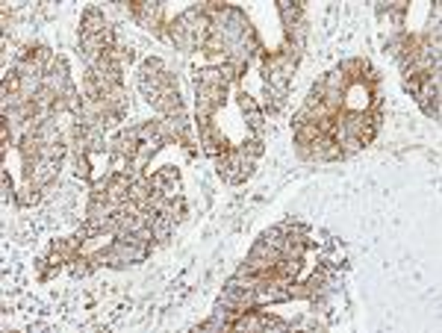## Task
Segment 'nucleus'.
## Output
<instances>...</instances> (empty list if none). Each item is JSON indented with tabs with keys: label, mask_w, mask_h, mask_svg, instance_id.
<instances>
[{
	"label": "nucleus",
	"mask_w": 442,
	"mask_h": 333,
	"mask_svg": "<svg viewBox=\"0 0 442 333\" xmlns=\"http://www.w3.org/2000/svg\"><path fill=\"white\" fill-rule=\"evenodd\" d=\"M74 174L86 183H92V165H88V153H74Z\"/></svg>",
	"instance_id": "5701e85b"
},
{
	"label": "nucleus",
	"mask_w": 442,
	"mask_h": 333,
	"mask_svg": "<svg viewBox=\"0 0 442 333\" xmlns=\"http://www.w3.org/2000/svg\"><path fill=\"white\" fill-rule=\"evenodd\" d=\"M0 180H3V201H18V192H15V186H12V180H9L6 171L0 174Z\"/></svg>",
	"instance_id": "a878e982"
},
{
	"label": "nucleus",
	"mask_w": 442,
	"mask_h": 333,
	"mask_svg": "<svg viewBox=\"0 0 442 333\" xmlns=\"http://www.w3.org/2000/svg\"><path fill=\"white\" fill-rule=\"evenodd\" d=\"M59 165L62 162H53V160H42L38 162V169L33 171V177H29L27 183H36V186H42V189H47L53 180H56V174H59Z\"/></svg>",
	"instance_id": "ddd939ff"
},
{
	"label": "nucleus",
	"mask_w": 442,
	"mask_h": 333,
	"mask_svg": "<svg viewBox=\"0 0 442 333\" xmlns=\"http://www.w3.org/2000/svg\"><path fill=\"white\" fill-rule=\"evenodd\" d=\"M45 86L51 89L53 95H62L65 89H71L74 80H71V74H68V62L62 60V56H56V60L47 65V71H45Z\"/></svg>",
	"instance_id": "423d86ee"
},
{
	"label": "nucleus",
	"mask_w": 442,
	"mask_h": 333,
	"mask_svg": "<svg viewBox=\"0 0 442 333\" xmlns=\"http://www.w3.org/2000/svg\"><path fill=\"white\" fill-rule=\"evenodd\" d=\"M147 180H151V189H156V192L180 195V171H177L174 165H162L160 171L147 174Z\"/></svg>",
	"instance_id": "6e6552de"
},
{
	"label": "nucleus",
	"mask_w": 442,
	"mask_h": 333,
	"mask_svg": "<svg viewBox=\"0 0 442 333\" xmlns=\"http://www.w3.org/2000/svg\"><path fill=\"white\" fill-rule=\"evenodd\" d=\"M42 201V186H36V183H27L21 192H18V201L15 204H21V207H36V204Z\"/></svg>",
	"instance_id": "6ab92c4d"
},
{
	"label": "nucleus",
	"mask_w": 442,
	"mask_h": 333,
	"mask_svg": "<svg viewBox=\"0 0 442 333\" xmlns=\"http://www.w3.org/2000/svg\"><path fill=\"white\" fill-rule=\"evenodd\" d=\"M215 171L221 174V180L224 183H233V186H239L245 183L254 174V162L257 160H248V156H242L236 148H230L228 153H221V156H215Z\"/></svg>",
	"instance_id": "f257e3e1"
},
{
	"label": "nucleus",
	"mask_w": 442,
	"mask_h": 333,
	"mask_svg": "<svg viewBox=\"0 0 442 333\" xmlns=\"http://www.w3.org/2000/svg\"><path fill=\"white\" fill-rule=\"evenodd\" d=\"M239 110H242L245 121H248V127H251L254 139H262V133H265V112L260 110V103L254 101L248 92H242L239 95Z\"/></svg>",
	"instance_id": "0eeeda50"
},
{
	"label": "nucleus",
	"mask_w": 442,
	"mask_h": 333,
	"mask_svg": "<svg viewBox=\"0 0 442 333\" xmlns=\"http://www.w3.org/2000/svg\"><path fill=\"white\" fill-rule=\"evenodd\" d=\"M106 30H110V24H106L103 12L97 6H88L80 21V36H103Z\"/></svg>",
	"instance_id": "1a4fd4ad"
},
{
	"label": "nucleus",
	"mask_w": 442,
	"mask_h": 333,
	"mask_svg": "<svg viewBox=\"0 0 442 333\" xmlns=\"http://www.w3.org/2000/svg\"><path fill=\"white\" fill-rule=\"evenodd\" d=\"M289 328H292L289 321H283V319H278V316H271V312L262 310V330H289Z\"/></svg>",
	"instance_id": "393cba45"
},
{
	"label": "nucleus",
	"mask_w": 442,
	"mask_h": 333,
	"mask_svg": "<svg viewBox=\"0 0 442 333\" xmlns=\"http://www.w3.org/2000/svg\"><path fill=\"white\" fill-rule=\"evenodd\" d=\"M416 101H419L421 112H425L428 119H434V121L439 119V68L425 77V83H421Z\"/></svg>",
	"instance_id": "7ed1b4c3"
},
{
	"label": "nucleus",
	"mask_w": 442,
	"mask_h": 333,
	"mask_svg": "<svg viewBox=\"0 0 442 333\" xmlns=\"http://www.w3.org/2000/svg\"><path fill=\"white\" fill-rule=\"evenodd\" d=\"M228 101V86L221 89H195V103H198V121H212L219 106Z\"/></svg>",
	"instance_id": "39448f33"
},
{
	"label": "nucleus",
	"mask_w": 442,
	"mask_h": 333,
	"mask_svg": "<svg viewBox=\"0 0 442 333\" xmlns=\"http://www.w3.org/2000/svg\"><path fill=\"white\" fill-rule=\"evenodd\" d=\"M201 51L210 56V60H221L224 62V56H228V42H224L219 33H206L204 42H201Z\"/></svg>",
	"instance_id": "2eb2a0df"
},
{
	"label": "nucleus",
	"mask_w": 442,
	"mask_h": 333,
	"mask_svg": "<svg viewBox=\"0 0 442 333\" xmlns=\"http://www.w3.org/2000/svg\"><path fill=\"white\" fill-rule=\"evenodd\" d=\"M51 248L62 257L65 262H74L77 257H80V248H83V242L77 239V236H68V239H53L51 242Z\"/></svg>",
	"instance_id": "dca6fc26"
},
{
	"label": "nucleus",
	"mask_w": 442,
	"mask_h": 333,
	"mask_svg": "<svg viewBox=\"0 0 442 333\" xmlns=\"http://www.w3.org/2000/svg\"><path fill=\"white\" fill-rule=\"evenodd\" d=\"M316 139H321V133H319L316 124H301V127H295V142H298V145H310V142H316Z\"/></svg>",
	"instance_id": "4be33fe9"
},
{
	"label": "nucleus",
	"mask_w": 442,
	"mask_h": 333,
	"mask_svg": "<svg viewBox=\"0 0 442 333\" xmlns=\"http://www.w3.org/2000/svg\"><path fill=\"white\" fill-rule=\"evenodd\" d=\"M198 142H201V151L206 156H212V160L230 151V142L224 139L219 130H215L212 121H198Z\"/></svg>",
	"instance_id": "20e7f679"
},
{
	"label": "nucleus",
	"mask_w": 442,
	"mask_h": 333,
	"mask_svg": "<svg viewBox=\"0 0 442 333\" xmlns=\"http://www.w3.org/2000/svg\"><path fill=\"white\" fill-rule=\"evenodd\" d=\"M154 110L160 112V119H169V115H180V112H186V110H183V101H180V92H177V89H169V92H165L160 101L154 103Z\"/></svg>",
	"instance_id": "9b49d317"
},
{
	"label": "nucleus",
	"mask_w": 442,
	"mask_h": 333,
	"mask_svg": "<svg viewBox=\"0 0 442 333\" xmlns=\"http://www.w3.org/2000/svg\"><path fill=\"white\" fill-rule=\"evenodd\" d=\"M127 9H130V15L145 27V30H151L154 36L165 38V27H169V21H165V15H162V3H154V0H133Z\"/></svg>",
	"instance_id": "f03ea898"
},
{
	"label": "nucleus",
	"mask_w": 442,
	"mask_h": 333,
	"mask_svg": "<svg viewBox=\"0 0 442 333\" xmlns=\"http://www.w3.org/2000/svg\"><path fill=\"white\" fill-rule=\"evenodd\" d=\"M239 151L242 156H248V160H260L262 156V151H265V145H262V139H251V142H245V145H239Z\"/></svg>",
	"instance_id": "b1692460"
},
{
	"label": "nucleus",
	"mask_w": 442,
	"mask_h": 333,
	"mask_svg": "<svg viewBox=\"0 0 442 333\" xmlns=\"http://www.w3.org/2000/svg\"><path fill=\"white\" fill-rule=\"evenodd\" d=\"M278 15H280L283 27L289 30V27L304 21V6L298 3V0H278Z\"/></svg>",
	"instance_id": "f8f14e48"
},
{
	"label": "nucleus",
	"mask_w": 442,
	"mask_h": 333,
	"mask_svg": "<svg viewBox=\"0 0 442 333\" xmlns=\"http://www.w3.org/2000/svg\"><path fill=\"white\" fill-rule=\"evenodd\" d=\"M95 269H97V262L92 260V254H80V257L71 262V274H74V278H88Z\"/></svg>",
	"instance_id": "aec40b11"
},
{
	"label": "nucleus",
	"mask_w": 442,
	"mask_h": 333,
	"mask_svg": "<svg viewBox=\"0 0 442 333\" xmlns=\"http://www.w3.org/2000/svg\"><path fill=\"white\" fill-rule=\"evenodd\" d=\"M151 233H154L156 245H165L171 239V233H174V221L169 219V215H162V212H154L151 215Z\"/></svg>",
	"instance_id": "4468645a"
},
{
	"label": "nucleus",
	"mask_w": 442,
	"mask_h": 333,
	"mask_svg": "<svg viewBox=\"0 0 442 333\" xmlns=\"http://www.w3.org/2000/svg\"><path fill=\"white\" fill-rule=\"evenodd\" d=\"M221 86H230L221 68H204V71L195 74V89H221Z\"/></svg>",
	"instance_id": "9d476101"
},
{
	"label": "nucleus",
	"mask_w": 442,
	"mask_h": 333,
	"mask_svg": "<svg viewBox=\"0 0 442 333\" xmlns=\"http://www.w3.org/2000/svg\"><path fill=\"white\" fill-rule=\"evenodd\" d=\"M165 71H169V68H165L162 60H156V56H147V60L139 62V77H160Z\"/></svg>",
	"instance_id": "412c9836"
},
{
	"label": "nucleus",
	"mask_w": 442,
	"mask_h": 333,
	"mask_svg": "<svg viewBox=\"0 0 442 333\" xmlns=\"http://www.w3.org/2000/svg\"><path fill=\"white\" fill-rule=\"evenodd\" d=\"M298 271H301V260H286V257H280L278 266H274V280L292 283L295 278H298Z\"/></svg>",
	"instance_id": "f3484780"
},
{
	"label": "nucleus",
	"mask_w": 442,
	"mask_h": 333,
	"mask_svg": "<svg viewBox=\"0 0 442 333\" xmlns=\"http://www.w3.org/2000/svg\"><path fill=\"white\" fill-rule=\"evenodd\" d=\"M319 80L324 83V89H328V92H348V86H351L348 77L342 74L339 68H333V71H328L324 77H319Z\"/></svg>",
	"instance_id": "a211bd4d"
}]
</instances>
